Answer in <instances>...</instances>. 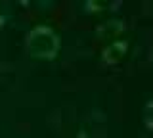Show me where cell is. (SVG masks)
Listing matches in <instances>:
<instances>
[{"mask_svg":"<svg viewBox=\"0 0 153 138\" xmlns=\"http://www.w3.org/2000/svg\"><path fill=\"white\" fill-rule=\"evenodd\" d=\"M59 50V40L50 27H36L27 37V52L36 60H54Z\"/></svg>","mask_w":153,"mask_h":138,"instance_id":"6da1fadb","label":"cell"},{"mask_svg":"<svg viewBox=\"0 0 153 138\" xmlns=\"http://www.w3.org/2000/svg\"><path fill=\"white\" fill-rule=\"evenodd\" d=\"M151 60H153V48H151Z\"/></svg>","mask_w":153,"mask_h":138,"instance_id":"3957f363","label":"cell"},{"mask_svg":"<svg viewBox=\"0 0 153 138\" xmlns=\"http://www.w3.org/2000/svg\"><path fill=\"white\" fill-rule=\"evenodd\" d=\"M126 54V42L124 40H117L113 44H109L103 52V60L109 63H117L119 60H123V56Z\"/></svg>","mask_w":153,"mask_h":138,"instance_id":"7a4b0ae2","label":"cell"}]
</instances>
